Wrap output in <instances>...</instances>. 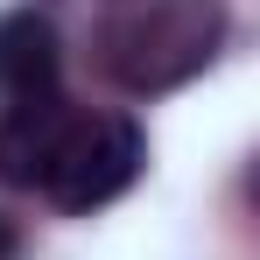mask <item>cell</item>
<instances>
[{
    "instance_id": "cell-5",
    "label": "cell",
    "mask_w": 260,
    "mask_h": 260,
    "mask_svg": "<svg viewBox=\"0 0 260 260\" xmlns=\"http://www.w3.org/2000/svg\"><path fill=\"white\" fill-rule=\"evenodd\" d=\"M0 260H21V232H14V218H0Z\"/></svg>"
},
{
    "instance_id": "cell-4",
    "label": "cell",
    "mask_w": 260,
    "mask_h": 260,
    "mask_svg": "<svg viewBox=\"0 0 260 260\" xmlns=\"http://www.w3.org/2000/svg\"><path fill=\"white\" fill-rule=\"evenodd\" d=\"M56 71H63V49H56V28L43 14H0V99L7 106H28V99H49L56 91Z\"/></svg>"
},
{
    "instance_id": "cell-3",
    "label": "cell",
    "mask_w": 260,
    "mask_h": 260,
    "mask_svg": "<svg viewBox=\"0 0 260 260\" xmlns=\"http://www.w3.org/2000/svg\"><path fill=\"white\" fill-rule=\"evenodd\" d=\"M71 99L63 91H49V99H28V106H7L0 113V183H14V190H43V169L49 155H56V141L71 127Z\"/></svg>"
},
{
    "instance_id": "cell-1",
    "label": "cell",
    "mask_w": 260,
    "mask_h": 260,
    "mask_svg": "<svg viewBox=\"0 0 260 260\" xmlns=\"http://www.w3.org/2000/svg\"><path fill=\"white\" fill-rule=\"evenodd\" d=\"M218 0H113L99 21V63L127 91H162L204 71L218 56Z\"/></svg>"
},
{
    "instance_id": "cell-2",
    "label": "cell",
    "mask_w": 260,
    "mask_h": 260,
    "mask_svg": "<svg viewBox=\"0 0 260 260\" xmlns=\"http://www.w3.org/2000/svg\"><path fill=\"white\" fill-rule=\"evenodd\" d=\"M141 162H148V141L127 113H71L43 169V197L56 211H99L141 176Z\"/></svg>"
}]
</instances>
